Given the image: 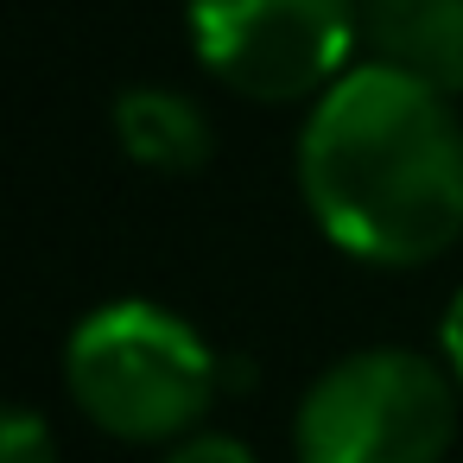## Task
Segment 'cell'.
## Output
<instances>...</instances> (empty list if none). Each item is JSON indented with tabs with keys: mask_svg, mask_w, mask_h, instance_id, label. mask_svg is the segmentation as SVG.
Instances as JSON below:
<instances>
[{
	"mask_svg": "<svg viewBox=\"0 0 463 463\" xmlns=\"http://www.w3.org/2000/svg\"><path fill=\"white\" fill-rule=\"evenodd\" d=\"M292 165L324 241L362 267L406 273L463 241V121L393 64H349L305 109Z\"/></svg>",
	"mask_w": 463,
	"mask_h": 463,
	"instance_id": "obj_1",
	"label": "cell"
},
{
	"mask_svg": "<svg viewBox=\"0 0 463 463\" xmlns=\"http://www.w3.org/2000/svg\"><path fill=\"white\" fill-rule=\"evenodd\" d=\"M362 45L444 96H463V0H355Z\"/></svg>",
	"mask_w": 463,
	"mask_h": 463,
	"instance_id": "obj_5",
	"label": "cell"
},
{
	"mask_svg": "<svg viewBox=\"0 0 463 463\" xmlns=\"http://www.w3.org/2000/svg\"><path fill=\"white\" fill-rule=\"evenodd\" d=\"M184 33L229 96L311 109L355 64L362 14L355 0H184Z\"/></svg>",
	"mask_w": 463,
	"mask_h": 463,
	"instance_id": "obj_4",
	"label": "cell"
},
{
	"mask_svg": "<svg viewBox=\"0 0 463 463\" xmlns=\"http://www.w3.org/2000/svg\"><path fill=\"white\" fill-rule=\"evenodd\" d=\"M64 393L102 438L178 444L210 419L222 355L184 311L159 298H109L64 336Z\"/></svg>",
	"mask_w": 463,
	"mask_h": 463,
	"instance_id": "obj_2",
	"label": "cell"
},
{
	"mask_svg": "<svg viewBox=\"0 0 463 463\" xmlns=\"http://www.w3.org/2000/svg\"><path fill=\"white\" fill-rule=\"evenodd\" d=\"M159 463H260L254 457V444L248 438H235V431H210V425H197L191 438H178V444H165V457Z\"/></svg>",
	"mask_w": 463,
	"mask_h": 463,
	"instance_id": "obj_8",
	"label": "cell"
},
{
	"mask_svg": "<svg viewBox=\"0 0 463 463\" xmlns=\"http://www.w3.org/2000/svg\"><path fill=\"white\" fill-rule=\"evenodd\" d=\"M457 374L400 343H368L317 368L292 412L298 463H444L457 444Z\"/></svg>",
	"mask_w": 463,
	"mask_h": 463,
	"instance_id": "obj_3",
	"label": "cell"
},
{
	"mask_svg": "<svg viewBox=\"0 0 463 463\" xmlns=\"http://www.w3.org/2000/svg\"><path fill=\"white\" fill-rule=\"evenodd\" d=\"M109 121H115L121 153L140 172H159V178H191L216 153V128H210L203 102L184 96V90H172V83H134V90H121Z\"/></svg>",
	"mask_w": 463,
	"mask_h": 463,
	"instance_id": "obj_6",
	"label": "cell"
},
{
	"mask_svg": "<svg viewBox=\"0 0 463 463\" xmlns=\"http://www.w3.org/2000/svg\"><path fill=\"white\" fill-rule=\"evenodd\" d=\"M0 463H58L52 419L33 406H7V419H0Z\"/></svg>",
	"mask_w": 463,
	"mask_h": 463,
	"instance_id": "obj_7",
	"label": "cell"
},
{
	"mask_svg": "<svg viewBox=\"0 0 463 463\" xmlns=\"http://www.w3.org/2000/svg\"><path fill=\"white\" fill-rule=\"evenodd\" d=\"M438 362L457 374V387H463V286L444 298V311H438Z\"/></svg>",
	"mask_w": 463,
	"mask_h": 463,
	"instance_id": "obj_9",
	"label": "cell"
}]
</instances>
